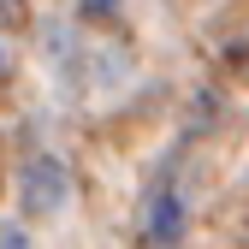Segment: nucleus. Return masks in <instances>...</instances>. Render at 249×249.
<instances>
[{"label":"nucleus","mask_w":249,"mask_h":249,"mask_svg":"<svg viewBox=\"0 0 249 249\" xmlns=\"http://www.w3.org/2000/svg\"><path fill=\"white\" fill-rule=\"evenodd\" d=\"M24 202H30V213H59V208H66V166H59L53 154H36V160H30Z\"/></svg>","instance_id":"obj_1"}]
</instances>
